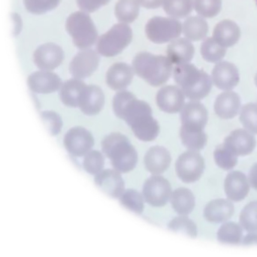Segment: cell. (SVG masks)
Returning <instances> with one entry per match:
<instances>
[{
  "label": "cell",
  "instance_id": "1",
  "mask_svg": "<svg viewBox=\"0 0 257 257\" xmlns=\"http://www.w3.org/2000/svg\"><path fill=\"white\" fill-rule=\"evenodd\" d=\"M113 110L117 117L125 120L135 136L143 142L155 140L160 133V125L152 116L151 106L139 100L133 93L122 90L113 99Z\"/></svg>",
  "mask_w": 257,
  "mask_h": 257
},
{
  "label": "cell",
  "instance_id": "2",
  "mask_svg": "<svg viewBox=\"0 0 257 257\" xmlns=\"http://www.w3.org/2000/svg\"><path fill=\"white\" fill-rule=\"evenodd\" d=\"M174 78L185 96L193 101L206 97L212 87V79L203 70L190 63L176 65Z\"/></svg>",
  "mask_w": 257,
  "mask_h": 257
},
{
  "label": "cell",
  "instance_id": "3",
  "mask_svg": "<svg viewBox=\"0 0 257 257\" xmlns=\"http://www.w3.org/2000/svg\"><path fill=\"white\" fill-rule=\"evenodd\" d=\"M102 151L111 160L113 167L121 173L130 172L137 165V151L121 133H113L105 136L102 142Z\"/></svg>",
  "mask_w": 257,
  "mask_h": 257
},
{
  "label": "cell",
  "instance_id": "4",
  "mask_svg": "<svg viewBox=\"0 0 257 257\" xmlns=\"http://www.w3.org/2000/svg\"><path fill=\"white\" fill-rule=\"evenodd\" d=\"M172 64L169 57L141 52L133 59V68L138 76L151 86L159 87L170 78L173 69Z\"/></svg>",
  "mask_w": 257,
  "mask_h": 257
},
{
  "label": "cell",
  "instance_id": "5",
  "mask_svg": "<svg viewBox=\"0 0 257 257\" xmlns=\"http://www.w3.org/2000/svg\"><path fill=\"white\" fill-rule=\"evenodd\" d=\"M66 29L73 43L80 49L93 46L97 40L98 32L91 18L84 12H76L68 17Z\"/></svg>",
  "mask_w": 257,
  "mask_h": 257
},
{
  "label": "cell",
  "instance_id": "6",
  "mask_svg": "<svg viewBox=\"0 0 257 257\" xmlns=\"http://www.w3.org/2000/svg\"><path fill=\"white\" fill-rule=\"evenodd\" d=\"M133 31L126 24H117L99 37L97 51L103 57H115L131 43Z\"/></svg>",
  "mask_w": 257,
  "mask_h": 257
},
{
  "label": "cell",
  "instance_id": "7",
  "mask_svg": "<svg viewBox=\"0 0 257 257\" xmlns=\"http://www.w3.org/2000/svg\"><path fill=\"white\" fill-rule=\"evenodd\" d=\"M145 33L154 43H166L181 36L182 24L175 18L154 17L147 23Z\"/></svg>",
  "mask_w": 257,
  "mask_h": 257
},
{
  "label": "cell",
  "instance_id": "8",
  "mask_svg": "<svg viewBox=\"0 0 257 257\" xmlns=\"http://www.w3.org/2000/svg\"><path fill=\"white\" fill-rule=\"evenodd\" d=\"M205 168V160L202 155L190 150L181 154L175 163L177 175L187 184L199 181Z\"/></svg>",
  "mask_w": 257,
  "mask_h": 257
},
{
  "label": "cell",
  "instance_id": "9",
  "mask_svg": "<svg viewBox=\"0 0 257 257\" xmlns=\"http://www.w3.org/2000/svg\"><path fill=\"white\" fill-rule=\"evenodd\" d=\"M63 145L72 157L87 155L94 146V139L90 131L82 126L70 128L65 135Z\"/></svg>",
  "mask_w": 257,
  "mask_h": 257
},
{
  "label": "cell",
  "instance_id": "10",
  "mask_svg": "<svg viewBox=\"0 0 257 257\" xmlns=\"http://www.w3.org/2000/svg\"><path fill=\"white\" fill-rule=\"evenodd\" d=\"M142 193L145 201L151 206H164L170 199L172 187L166 178L154 175L145 181Z\"/></svg>",
  "mask_w": 257,
  "mask_h": 257
},
{
  "label": "cell",
  "instance_id": "11",
  "mask_svg": "<svg viewBox=\"0 0 257 257\" xmlns=\"http://www.w3.org/2000/svg\"><path fill=\"white\" fill-rule=\"evenodd\" d=\"M208 119L206 108L198 101L187 102L181 111V128L189 131H203Z\"/></svg>",
  "mask_w": 257,
  "mask_h": 257
},
{
  "label": "cell",
  "instance_id": "12",
  "mask_svg": "<svg viewBox=\"0 0 257 257\" xmlns=\"http://www.w3.org/2000/svg\"><path fill=\"white\" fill-rule=\"evenodd\" d=\"M99 60V56L93 50L80 51L69 64L71 75L77 79L88 78L97 69Z\"/></svg>",
  "mask_w": 257,
  "mask_h": 257
},
{
  "label": "cell",
  "instance_id": "13",
  "mask_svg": "<svg viewBox=\"0 0 257 257\" xmlns=\"http://www.w3.org/2000/svg\"><path fill=\"white\" fill-rule=\"evenodd\" d=\"M64 59V52L61 47L54 43H47L39 46L33 55L35 64L44 71L57 69Z\"/></svg>",
  "mask_w": 257,
  "mask_h": 257
},
{
  "label": "cell",
  "instance_id": "14",
  "mask_svg": "<svg viewBox=\"0 0 257 257\" xmlns=\"http://www.w3.org/2000/svg\"><path fill=\"white\" fill-rule=\"evenodd\" d=\"M211 79L217 88L225 91H230L239 83L238 68L229 62H220L213 69Z\"/></svg>",
  "mask_w": 257,
  "mask_h": 257
},
{
  "label": "cell",
  "instance_id": "15",
  "mask_svg": "<svg viewBox=\"0 0 257 257\" xmlns=\"http://www.w3.org/2000/svg\"><path fill=\"white\" fill-rule=\"evenodd\" d=\"M185 102V95L176 86L162 87L157 94V103L161 111L169 114H176L182 110Z\"/></svg>",
  "mask_w": 257,
  "mask_h": 257
},
{
  "label": "cell",
  "instance_id": "16",
  "mask_svg": "<svg viewBox=\"0 0 257 257\" xmlns=\"http://www.w3.org/2000/svg\"><path fill=\"white\" fill-rule=\"evenodd\" d=\"M94 182L101 191L111 198H120L124 192V181L116 169L101 171L95 177Z\"/></svg>",
  "mask_w": 257,
  "mask_h": 257
},
{
  "label": "cell",
  "instance_id": "17",
  "mask_svg": "<svg viewBox=\"0 0 257 257\" xmlns=\"http://www.w3.org/2000/svg\"><path fill=\"white\" fill-rule=\"evenodd\" d=\"M223 145L227 147L237 157L247 156L251 154L256 147L254 136L247 130L238 128L232 131L225 139Z\"/></svg>",
  "mask_w": 257,
  "mask_h": 257
},
{
  "label": "cell",
  "instance_id": "18",
  "mask_svg": "<svg viewBox=\"0 0 257 257\" xmlns=\"http://www.w3.org/2000/svg\"><path fill=\"white\" fill-rule=\"evenodd\" d=\"M29 88L36 93H54L61 88L62 80L58 75L48 71L36 72L27 80Z\"/></svg>",
  "mask_w": 257,
  "mask_h": 257
},
{
  "label": "cell",
  "instance_id": "19",
  "mask_svg": "<svg viewBox=\"0 0 257 257\" xmlns=\"http://www.w3.org/2000/svg\"><path fill=\"white\" fill-rule=\"evenodd\" d=\"M224 190L230 200L234 202L243 200L250 191V184L247 177L239 171L230 172L225 179Z\"/></svg>",
  "mask_w": 257,
  "mask_h": 257
},
{
  "label": "cell",
  "instance_id": "20",
  "mask_svg": "<svg viewBox=\"0 0 257 257\" xmlns=\"http://www.w3.org/2000/svg\"><path fill=\"white\" fill-rule=\"evenodd\" d=\"M145 167L153 175L166 172L172 162L170 153L164 147L154 146L148 150L144 159Z\"/></svg>",
  "mask_w": 257,
  "mask_h": 257
},
{
  "label": "cell",
  "instance_id": "21",
  "mask_svg": "<svg viewBox=\"0 0 257 257\" xmlns=\"http://www.w3.org/2000/svg\"><path fill=\"white\" fill-rule=\"evenodd\" d=\"M134 69L124 63L112 65L106 73V83L114 90H123L131 84Z\"/></svg>",
  "mask_w": 257,
  "mask_h": 257
},
{
  "label": "cell",
  "instance_id": "22",
  "mask_svg": "<svg viewBox=\"0 0 257 257\" xmlns=\"http://www.w3.org/2000/svg\"><path fill=\"white\" fill-rule=\"evenodd\" d=\"M241 108V99L235 92L226 91L219 95L214 103V111L222 119L234 118Z\"/></svg>",
  "mask_w": 257,
  "mask_h": 257
},
{
  "label": "cell",
  "instance_id": "23",
  "mask_svg": "<svg viewBox=\"0 0 257 257\" xmlns=\"http://www.w3.org/2000/svg\"><path fill=\"white\" fill-rule=\"evenodd\" d=\"M214 39L223 48L235 45L241 37V30L236 23L223 20L216 25L213 33Z\"/></svg>",
  "mask_w": 257,
  "mask_h": 257
},
{
  "label": "cell",
  "instance_id": "24",
  "mask_svg": "<svg viewBox=\"0 0 257 257\" xmlns=\"http://www.w3.org/2000/svg\"><path fill=\"white\" fill-rule=\"evenodd\" d=\"M87 85L80 79H70L62 85L60 98L65 105L71 108L79 107Z\"/></svg>",
  "mask_w": 257,
  "mask_h": 257
},
{
  "label": "cell",
  "instance_id": "25",
  "mask_svg": "<svg viewBox=\"0 0 257 257\" xmlns=\"http://www.w3.org/2000/svg\"><path fill=\"white\" fill-rule=\"evenodd\" d=\"M105 105V95L100 87L87 85L79 108L84 114L94 116L99 114Z\"/></svg>",
  "mask_w": 257,
  "mask_h": 257
},
{
  "label": "cell",
  "instance_id": "26",
  "mask_svg": "<svg viewBox=\"0 0 257 257\" xmlns=\"http://www.w3.org/2000/svg\"><path fill=\"white\" fill-rule=\"evenodd\" d=\"M234 205L226 199H219L210 202L204 210V217L210 223H223L234 214Z\"/></svg>",
  "mask_w": 257,
  "mask_h": 257
},
{
  "label": "cell",
  "instance_id": "27",
  "mask_svg": "<svg viewBox=\"0 0 257 257\" xmlns=\"http://www.w3.org/2000/svg\"><path fill=\"white\" fill-rule=\"evenodd\" d=\"M195 48L189 39H176L168 46V57L173 64L181 65L191 61L194 56Z\"/></svg>",
  "mask_w": 257,
  "mask_h": 257
},
{
  "label": "cell",
  "instance_id": "28",
  "mask_svg": "<svg viewBox=\"0 0 257 257\" xmlns=\"http://www.w3.org/2000/svg\"><path fill=\"white\" fill-rule=\"evenodd\" d=\"M171 204L175 212L186 216L190 214L194 209L196 199L191 190L181 187L176 189L172 193Z\"/></svg>",
  "mask_w": 257,
  "mask_h": 257
},
{
  "label": "cell",
  "instance_id": "29",
  "mask_svg": "<svg viewBox=\"0 0 257 257\" xmlns=\"http://www.w3.org/2000/svg\"><path fill=\"white\" fill-rule=\"evenodd\" d=\"M182 31L187 39L197 42L206 37L208 33V23L202 17H190L184 21Z\"/></svg>",
  "mask_w": 257,
  "mask_h": 257
},
{
  "label": "cell",
  "instance_id": "30",
  "mask_svg": "<svg viewBox=\"0 0 257 257\" xmlns=\"http://www.w3.org/2000/svg\"><path fill=\"white\" fill-rule=\"evenodd\" d=\"M140 5L137 0H119L115 6V15L120 22L130 24L139 15Z\"/></svg>",
  "mask_w": 257,
  "mask_h": 257
},
{
  "label": "cell",
  "instance_id": "31",
  "mask_svg": "<svg viewBox=\"0 0 257 257\" xmlns=\"http://www.w3.org/2000/svg\"><path fill=\"white\" fill-rule=\"evenodd\" d=\"M241 226L234 222H228L220 226L217 232V240L222 244H238L242 238Z\"/></svg>",
  "mask_w": 257,
  "mask_h": 257
},
{
  "label": "cell",
  "instance_id": "32",
  "mask_svg": "<svg viewBox=\"0 0 257 257\" xmlns=\"http://www.w3.org/2000/svg\"><path fill=\"white\" fill-rule=\"evenodd\" d=\"M193 9V0H164L163 9L168 15L175 19L188 16Z\"/></svg>",
  "mask_w": 257,
  "mask_h": 257
},
{
  "label": "cell",
  "instance_id": "33",
  "mask_svg": "<svg viewBox=\"0 0 257 257\" xmlns=\"http://www.w3.org/2000/svg\"><path fill=\"white\" fill-rule=\"evenodd\" d=\"M226 54V48L219 45L214 38H207L201 46V54L209 63H218Z\"/></svg>",
  "mask_w": 257,
  "mask_h": 257
},
{
  "label": "cell",
  "instance_id": "34",
  "mask_svg": "<svg viewBox=\"0 0 257 257\" xmlns=\"http://www.w3.org/2000/svg\"><path fill=\"white\" fill-rule=\"evenodd\" d=\"M183 145L190 151H200L207 144V136L203 131H189L181 128L180 132Z\"/></svg>",
  "mask_w": 257,
  "mask_h": 257
},
{
  "label": "cell",
  "instance_id": "35",
  "mask_svg": "<svg viewBox=\"0 0 257 257\" xmlns=\"http://www.w3.org/2000/svg\"><path fill=\"white\" fill-rule=\"evenodd\" d=\"M120 202L126 209L135 214H141L144 211V199L137 190L128 189L120 196Z\"/></svg>",
  "mask_w": 257,
  "mask_h": 257
},
{
  "label": "cell",
  "instance_id": "36",
  "mask_svg": "<svg viewBox=\"0 0 257 257\" xmlns=\"http://www.w3.org/2000/svg\"><path fill=\"white\" fill-rule=\"evenodd\" d=\"M214 158L216 164L224 170L233 169L238 163V157L223 144L216 148Z\"/></svg>",
  "mask_w": 257,
  "mask_h": 257
},
{
  "label": "cell",
  "instance_id": "37",
  "mask_svg": "<svg viewBox=\"0 0 257 257\" xmlns=\"http://www.w3.org/2000/svg\"><path fill=\"white\" fill-rule=\"evenodd\" d=\"M168 228L178 233L183 234L190 238L197 236V227L196 223L187 217H178L171 220Z\"/></svg>",
  "mask_w": 257,
  "mask_h": 257
},
{
  "label": "cell",
  "instance_id": "38",
  "mask_svg": "<svg viewBox=\"0 0 257 257\" xmlns=\"http://www.w3.org/2000/svg\"><path fill=\"white\" fill-rule=\"evenodd\" d=\"M240 224L247 232H257V201L246 205L240 214Z\"/></svg>",
  "mask_w": 257,
  "mask_h": 257
},
{
  "label": "cell",
  "instance_id": "39",
  "mask_svg": "<svg viewBox=\"0 0 257 257\" xmlns=\"http://www.w3.org/2000/svg\"><path fill=\"white\" fill-rule=\"evenodd\" d=\"M193 8L202 18L217 16L222 8V0H193Z\"/></svg>",
  "mask_w": 257,
  "mask_h": 257
},
{
  "label": "cell",
  "instance_id": "40",
  "mask_svg": "<svg viewBox=\"0 0 257 257\" xmlns=\"http://www.w3.org/2000/svg\"><path fill=\"white\" fill-rule=\"evenodd\" d=\"M240 121L247 131L257 134V104H246L242 107Z\"/></svg>",
  "mask_w": 257,
  "mask_h": 257
},
{
  "label": "cell",
  "instance_id": "41",
  "mask_svg": "<svg viewBox=\"0 0 257 257\" xmlns=\"http://www.w3.org/2000/svg\"><path fill=\"white\" fill-rule=\"evenodd\" d=\"M105 157L99 151H90L84 157V170L90 175H96L102 171L105 166Z\"/></svg>",
  "mask_w": 257,
  "mask_h": 257
},
{
  "label": "cell",
  "instance_id": "42",
  "mask_svg": "<svg viewBox=\"0 0 257 257\" xmlns=\"http://www.w3.org/2000/svg\"><path fill=\"white\" fill-rule=\"evenodd\" d=\"M61 0H24L26 9L34 15H42L57 7Z\"/></svg>",
  "mask_w": 257,
  "mask_h": 257
},
{
  "label": "cell",
  "instance_id": "43",
  "mask_svg": "<svg viewBox=\"0 0 257 257\" xmlns=\"http://www.w3.org/2000/svg\"><path fill=\"white\" fill-rule=\"evenodd\" d=\"M41 117L51 136H57L60 133L63 127V120L57 113L51 111H43L41 113Z\"/></svg>",
  "mask_w": 257,
  "mask_h": 257
},
{
  "label": "cell",
  "instance_id": "44",
  "mask_svg": "<svg viewBox=\"0 0 257 257\" xmlns=\"http://www.w3.org/2000/svg\"><path fill=\"white\" fill-rule=\"evenodd\" d=\"M110 1L111 0H77V4L83 12L91 13L108 4Z\"/></svg>",
  "mask_w": 257,
  "mask_h": 257
},
{
  "label": "cell",
  "instance_id": "45",
  "mask_svg": "<svg viewBox=\"0 0 257 257\" xmlns=\"http://www.w3.org/2000/svg\"><path fill=\"white\" fill-rule=\"evenodd\" d=\"M139 5L148 9H158L163 5L164 0H137Z\"/></svg>",
  "mask_w": 257,
  "mask_h": 257
},
{
  "label": "cell",
  "instance_id": "46",
  "mask_svg": "<svg viewBox=\"0 0 257 257\" xmlns=\"http://www.w3.org/2000/svg\"><path fill=\"white\" fill-rule=\"evenodd\" d=\"M249 181L251 187L257 190V163L250 169L249 172Z\"/></svg>",
  "mask_w": 257,
  "mask_h": 257
},
{
  "label": "cell",
  "instance_id": "47",
  "mask_svg": "<svg viewBox=\"0 0 257 257\" xmlns=\"http://www.w3.org/2000/svg\"><path fill=\"white\" fill-rule=\"evenodd\" d=\"M244 245H251V244H257V233H250L244 237L243 240Z\"/></svg>",
  "mask_w": 257,
  "mask_h": 257
},
{
  "label": "cell",
  "instance_id": "48",
  "mask_svg": "<svg viewBox=\"0 0 257 257\" xmlns=\"http://www.w3.org/2000/svg\"><path fill=\"white\" fill-rule=\"evenodd\" d=\"M255 84H256V85L257 87V73H256V76H255Z\"/></svg>",
  "mask_w": 257,
  "mask_h": 257
},
{
  "label": "cell",
  "instance_id": "49",
  "mask_svg": "<svg viewBox=\"0 0 257 257\" xmlns=\"http://www.w3.org/2000/svg\"><path fill=\"white\" fill-rule=\"evenodd\" d=\"M256 2H257V0H256Z\"/></svg>",
  "mask_w": 257,
  "mask_h": 257
}]
</instances>
